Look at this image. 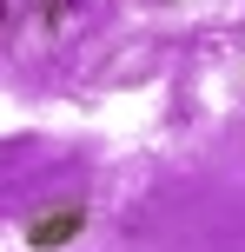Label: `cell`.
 Returning <instances> with one entry per match:
<instances>
[{
    "label": "cell",
    "mask_w": 245,
    "mask_h": 252,
    "mask_svg": "<svg viewBox=\"0 0 245 252\" xmlns=\"http://www.w3.org/2000/svg\"><path fill=\"white\" fill-rule=\"evenodd\" d=\"M80 232H86V206H47V213L27 219V246L33 252H60V246H73Z\"/></svg>",
    "instance_id": "obj_1"
},
{
    "label": "cell",
    "mask_w": 245,
    "mask_h": 252,
    "mask_svg": "<svg viewBox=\"0 0 245 252\" xmlns=\"http://www.w3.org/2000/svg\"><path fill=\"white\" fill-rule=\"evenodd\" d=\"M33 13H40V27H60L73 13V0H33Z\"/></svg>",
    "instance_id": "obj_2"
}]
</instances>
